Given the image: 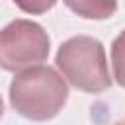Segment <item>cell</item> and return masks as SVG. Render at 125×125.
<instances>
[{
    "mask_svg": "<svg viewBox=\"0 0 125 125\" xmlns=\"http://www.w3.org/2000/svg\"><path fill=\"white\" fill-rule=\"evenodd\" d=\"M68 100L66 80L53 66H31L10 84V105L25 119L47 121L59 115Z\"/></svg>",
    "mask_w": 125,
    "mask_h": 125,
    "instance_id": "6da1fadb",
    "label": "cell"
},
{
    "mask_svg": "<svg viewBox=\"0 0 125 125\" xmlns=\"http://www.w3.org/2000/svg\"><path fill=\"white\" fill-rule=\"evenodd\" d=\"M62 76L78 90L100 94L111 86L105 49L102 41L90 35H76L66 39L55 59Z\"/></svg>",
    "mask_w": 125,
    "mask_h": 125,
    "instance_id": "7a4b0ae2",
    "label": "cell"
},
{
    "mask_svg": "<svg viewBox=\"0 0 125 125\" xmlns=\"http://www.w3.org/2000/svg\"><path fill=\"white\" fill-rule=\"evenodd\" d=\"M51 39L31 20H14L0 33V64L8 72H21L47 61Z\"/></svg>",
    "mask_w": 125,
    "mask_h": 125,
    "instance_id": "3957f363",
    "label": "cell"
},
{
    "mask_svg": "<svg viewBox=\"0 0 125 125\" xmlns=\"http://www.w3.org/2000/svg\"><path fill=\"white\" fill-rule=\"evenodd\" d=\"M66 6L86 20H105L117 10L115 2H66Z\"/></svg>",
    "mask_w": 125,
    "mask_h": 125,
    "instance_id": "277c9868",
    "label": "cell"
},
{
    "mask_svg": "<svg viewBox=\"0 0 125 125\" xmlns=\"http://www.w3.org/2000/svg\"><path fill=\"white\" fill-rule=\"evenodd\" d=\"M111 66L115 82L125 88V29L111 43Z\"/></svg>",
    "mask_w": 125,
    "mask_h": 125,
    "instance_id": "5b68a950",
    "label": "cell"
},
{
    "mask_svg": "<svg viewBox=\"0 0 125 125\" xmlns=\"http://www.w3.org/2000/svg\"><path fill=\"white\" fill-rule=\"evenodd\" d=\"M18 6H20V8H23L25 12H43V10L53 8V6H55V2H39V4H23V2H20Z\"/></svg>",
    "mask_w": 125,
    "mask_h": 125,
    "instance_id": "8992f818",
    "label": "cell"
},
{
    "mask_svg": "<svg viewBox=\"0 0 125 125\" xmlns=\"http://www.w3.org/2000/svg\"><path fill=\"white\" fill-rule=\"evenodd\" d=\"M113 125H125V121H117V123H113Z\"/></svg>",
    "mask_w": 125,
    "mask_h": 125,
    "instance_id": "52a82bcc",
    "label": "cell"
}]
</instances>
